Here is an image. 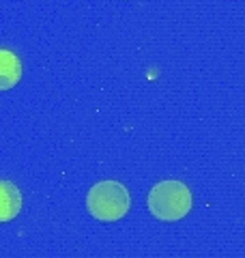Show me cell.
I'll use <instances>...</instances> for the list:
<instances>
[{"label":"cell","mask_w":245,"mask_h":258,"mask_svg":"<svg viewBox=\"0 0 245 258\" xmlns=\"http://www.w3.org/2000/svg\"><path fill=\"white\" fill-rule=\"evenodd\" d=\"M22 211V194L11 181H0V222H11Z\"/></svg>","instance_id":"277c9868"},{"label":"cell","mask_w":245,"mask_h":258,"mask_svg":"<svg viewBox=\"0 0 245 258\" xmlns=\"http://www.w3.org/2000/svg\"><path fill=\"white\" fill-rule=\"evenodd\" d=\"M22 80V62L18 54L0 47V91H9Z\"/></svg>","instance_id":"3957f363"},{"label":"cell","mask_w":245,"mask_h":258,"mask_svg":"<svg viewBox=\"0 0 245 258\" xmlns=\"http://www.w3.org/2000/svg\"><path fill=\"white\" fill-rule=\"evenodd\" d=\"M149 211L161 222H178L192 211V191L181 181H161L149 194Z\"/></svg>","instance_id":"6da1fadb"},{"label":"cell","mask_w":245,"mask_h":258,"mask_svg":"<svg viewBox=\"0 0 245 258\" xmlns=\"http://www.w3.org/2000/svg\"><path fill=\"white\" fill-rule=\"evenodd\" d=\"M129 191L118 181H101L95 183L86 196V207L95 220L116 222L129 211Z\"/></svg>","instance_id":"7a4b0ae2"}]
</instances>
